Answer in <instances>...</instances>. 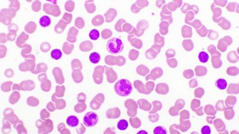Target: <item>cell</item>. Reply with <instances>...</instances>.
I'll return each mask as SVG.
<instances>
[{"instance_id": "6da1fadb", "label": "cell", "mask_w": 239, "mask_h": 134, "mask_svg": "<svg viewBox=\"0 0 239 134\" xmlns=\"http://www.w3.org/2000/svg\"><path fill=\"white\" fill-rule=\"evenodd\" d=\"M133 87L131 82L127 79H121L118 81L114 86L115 92L117 95L126 97L130 95Z\"/></svg>"}, {"instance_id": "7a4b0ae2", "label": "cell", "mask_w": 239, "mask_h": 134, "mask_svg": "<svg viewBox=\"0 0 239 134\" xmlns=\"http://www.w3.org/2000/svg\"><path fill=\"white\" fill-rule=\"evenodd\" d=\"M124 48L123 41L120 38H114L109 40L106 45L108 52L111 54H117L121 52Z\"/></svg>"}, {"instance_id": "3957f363", "label": "cell", "mask_w": 239, "mask_h": 134, "mask_svg": "<svg viewBox=\"0 0 239 134\" xmlns=\"http://www.w3.org/2000/svg\"><path fill=\"white\" fill-rule=\"evenodd\" d=\"M98 121L97 114L94 112H88L86 113L83 119V123L87 127H93L97 124Z\"/></svg>"}, {"instance_id": "277c9868", "label": "cell", "mask_w": 239, "mask_h": 134, "mask_svg": "<svg viewBox=\"0 0 239 134\" xmlns=\"http://www.w3.org/2000/svg\"><path fill=\"white\" fill-rule=\"evenodd\" d=\"M66 123L67 124L71 127H76L79 123V120L78 119V118L76 116L72 115V116H70L67 117V120H66Z\"/></svg>"}, {"instance_id": "5b68a950", "label": "cell", "mask_w": 239, "mask_h": 134, "mask_svg": "<svg viewBox=\"0 0 239 134\" xmlns=\"http://www.w3.org/2000/svg\"><path fill=\"white\" fill-rule=\"evenodd\" d=\"M215 84L216 87L221 90H225L228 86L227 81L223 78H219V80H218L216 81Z\"/></svg>"}, {"instance_id": "8992f818", "label": "cell", "mask_w": 239, "mask_h": 134, "mask_svg": "<svg viewBox=\"0 0 239 134\" xmlns=\"http://www.w3.org/2000/svg\"><path fill=\"white\" fill-rule=\"evenodd\" d=\"M39 22L42 27H45L51 24V19L48 16H44L40 18Z\"/></svg>"}, {"instance_id": "52a82bcc", "label": "cell", "mask_w": 239, "mask_h": 134, "mask_svg": "<svg viewBox=\"0 0 239 134\" xmlns=\"http://www.w3.org/2000/svg\"><path fill=\"white\" fill-rule=\"evenodd\" d=\"M89 58L91 63L96 64H97L100 61L101 59V56L98 53L96 52H94L90 54Z\"/></svg>"}, {"instance_id": "ba28073f", "label": "cell", "mask_w": 239, "mask_h": 134, "mask_svg": "<svg viewBox=\"0 0 239 134\" xmlns=\"http://www.w3.org/2000/svg\"><path fill=\"white\" fill-rule=\"evenodd\" d=\"M129 126L128 122L124 119L120 120L117 124V128L121 131H124L127 129Z\"/></svg>"}, {"instance_id": "9c48e42d", "label": "cell", "mask_w": 239, "mask_h": 134, "mask_svg": "<svg viewBox=\"0 0 239 134\" xmlns=\"http://www.w3.org/2000/svg\"><path fill=\"white\" fill-rule=\"evenodd\" d=\"M62 52L59 49H54L52 51L51 53V57L56 60L61 58L62 57Z\"/></svg>"}, {"instance_id": "30bf717a", "label": "cell", "mask_w": 239, "mask_h": 134, "mask_svg": "<svg viewBox=\"0 0 239 134\" xmlns=\"http://www.w3.org/2000/svg\"><path fill=\"white\" fill-rule=\"evenodd\" d=\"M199 59L202 63H206L209 61V56L206 52L202 51L199 54Z\"/></svg>"}, {"instance_id": "8fae6325", "label": "cell", "mask_w": 239, "mask_h": 134, "mask_svg": "<svg viewBox=\"0 0 239 134\" xmlns=\"http://www.w3.org/2000/svg\"><path fill=\"white\" fill-rule=\"evenodd\" d=\"M89 37L92 40H97L100 37V33L96 29H92L89 34Z\"/></svg>"}, {"instance_id": "7c38bea8", "label": "cell", "mask_w": 239, "mask_h": 134, "mask_svg": "<svg viewBox=\"0 0 239 134\" xmlns=\"http://www.w3.org/2000/svg\"><path fill=\"white\" fill-rule=\"evenodd\" d=\"M153 134H167V131L164 127H163V126H157L154 129Z\"/></svg>"}, {"instance_id": "4fadbf2b", "label": "cell", "mask_w": 239, "mask_h": 134, "mask_svg": "<svg viewBox=\"0 0 239 134\" xmlns=\"http://www.w3.org/2000/svg\"><path fill=\"white\" fill-rule=\"evenodd\" d=\"M211 133L210 127L209 126H204L201 129V134H210Z\"/></svg>"}, {"instance_id": "5bb4252c", "label": "cell", "mask_w": 239, "mask_h": 134, "mask_svg": "<svg viewBox=\"0 0 239 134\" xmlns=\"http://www.w3.org/2000/svg\"><path fill=\"white\" fill-rule=\"evenodd\" d=\"M138 134H147V132L143 130V131H140L139 132H138Z\"/></svg>"}]
</instances>
